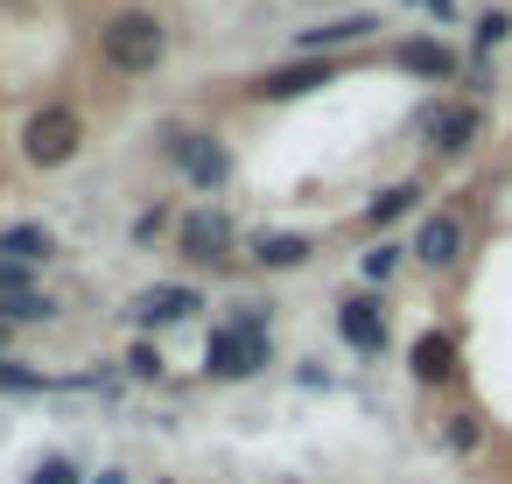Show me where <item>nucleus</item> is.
Returning <instances> with one entry per match:
<instances>
[{
  "label": "nucleus",
  "mask_w": 512,
  "mask_h": 484,
  "mask_svg": "<svg viewBox=\"0 0 512 484\" xmlns=\"http://www.w3.org/2000/svg\"><path fill=\"white\" fill-rule=\"evenodd\" d=\"M99 50H106V64H113V71H155V64H162V50H169V36H162V22H155V15H120V22H106Z\"/></svg>",
  "instance_id": "1"
},
{
  "label": "nucleus",
  "mask_w": 512,
  "mask_h": 484,
  "mask_svg": "<svg viewBox=\"0 0 512 484\" xmlns=\"http://www.w3.org/2000/svg\"><path fill=\"white\" fill-rule=\"evenodd\" d=\"M22 148H29V162H43V169L71 162V155H78V113H71V106H43V113L29 120V134H22Z\"/></svg>",
  "instance_id": "2"
},
{
  "label": "nucleus",
  "mask_w": 512,
  "mask_h": 484,
  "mask_svg": "<svg viewBox=\"0 0 512 484\" xmlns=\"http://www.w3.org/2000/svg\"><path fill=\"white\" fill-rule=\"evenodd\" d=\"M204 365H211V379H246V372H260L267 365V337L260 330H211V344H204Z\"/></svg>",
  "instance_id": "3"
},
{
  "label": "nucleus",
  "mask_w": 512,
  "mask_h": 484,
  "mask_svg": "<svg viewBox=\"0 0 512 484\" xmlns=\"http://www.w3.org/2000/svg\"><path fill=\"white\" fill-rule=\"evenodd\" d=\"M169 148H176V162H183V176H190L197 190H218V183H225V169H232V155H225L211 134H176Z\"/></svg>",
  "instance_id": "4"
},
{
  "label": "nucleus",
  "mask_w": 512,
  "mask_h": 484,
  "mask_svg": "<svg viewBox=\"0 0 512 484\" xmlns=\"http://www.w3.org/2000/svg\"><path fill=\"white\" fill-rule=\"evenodd\" d=\"M232 246V218L225 211H197V218H183V253L190 260H218Z\"/></svg>",
  "instance_id": "5"
},
{
  "label": "nucleus",
  "mask_w": 512,
  "mask_h": 484,
  "mask_svg": "<svg viewBox=\"0 0 512 484\" xmlns=\"http://www.w3.org/2000/svg\"><path fill=\"white\" fill-rule=\"evenodd\" d=\"M337 330H344V344H358V351H379L386 344V316H379V302H344L337 309Z\"/></svg>",
  "instance_id": "6"
},
{
  "label": "nucleus",
  "mask_w": 512,
  "mask_h": 484,
  "mask_svg": "<svg viewBox=\"0 0 512 484\" xmlns=\"http://www.w3.org/2000/svg\"><path fill=\"white\" fill-rule=\"evenodd\" d=\"M421 127H428L435 148H470L477 141V106H435Z\"/></svg>",
  "instance_id": "7"
},
{
  "label": "nucleus",
  "mask_w": 512,
  "mask_h": 484,
  "mask_svg": "<svg viewBox=\"0 0 512 484\" xmlns=\"http://www.w3.org/2000/svg\"><path fill=\"white\" fill-rule=\"evenodd\" d=\"M414 379H428V386L456 379V337H442V330L414 337Z\"/></svg>",
  "instance_id": "8"
},
{
  "label": "nucleus",
  "mask_w": 512,
  "mask_h": 484,
  "mask_svg": "<svg viewBox=\"0 0 512 484\" xmlns=\"http://www.w3.org/2000/svg\"><path fill=\"white\" fill-rule=\"evenodd\" d=\"M316 85H330V64H295V71H267L253 92L260 99H302V92H316Z\"/></svg>",
  "instance_id": "9"
},
{
  "label": "nucleus",
  "mask_w": 512,
  "mask_h": 484,
  "mask_svg": "<svg viewBox=\"0 0 512 484\" xmlns=\"http://www.w3.org/2000/svg\"><path fill=\"white\" fill-rule=\"evenodd\" d=\"M414 253H421L428 267H449V260L463 253V225H456V218H428V225L414 232Z\"/></svg>",
  "instance_id": "10"
},
{
  "label": "nucleus",
  "mask_w": 512,
  "mask_h": 484,
  "mask_svg": "<svg viewBox=\"0 0 512 484\" xmlns=\"http://www.w3.org/2000/svg\"><path fill=\"white\" fill-rule=\"evenodd\" d=\"M190 309H204V302H197V288H148V295L134 302V316H141V323H183Z\"/></svg>",
  "instance_id": "11"
},
{
  "label": "nucleus",
  "mask_w": 512,
  "mask_h": 484,
  "mask_svg": "<svg viewBox=\"0 0 512 484\" xmlns=\"http://www.w3.org/2000/svg\"><path fill=\"white\" fill-rule=\"evenodd\" d=\"M379 22L372 15H344V22H323V29H302V50H337V43H358V36H372Z\"/></svg>",
  "instance_id": "12"
},
{
  "label": "nucleus",
  "mask_w": 512,
  "mask_h": 484,
  "mask_svg": "<svg viewBox=\"0 0 512 484\" xmlns=\"http://www.w3.org/2000/svg\"><path fill=\"white\" fill-rule=\"evenodd\" d=\"M400 71H414V78H449L456 57H449L442 43H421V36H414V43H400Z\"/></svg>",
  "instance_id": "13"
},
{
  "label": "nucleus",
  "mask_w": 512,
  "mask_h": 484,
  "mask_svg": "<svg viewBox=\"0 0 512 484\" xmlns=\"http://www.w3.org/2000/svg\"><path fill=\"white\" fill-rule=\"evenodd\" d=\"M0 253L22 260V267H36V260L50 253V232H43V225H8V232H0Z\"/></svg>",
  "instance_id": "14"
},
{
  "label": "nucleus",
  "mask_w": 512,
  "mask_h": 484,
  "mask_svg": "<svg viewBox=\"0 0 512 484\" xmlns=\"http://www.w3.org/2000/svg\"><path fill=\"white\" fill-rule=\"evenodd\" d=\"M302 260H309V239H295V232L260 239V267H302Z\"/></svg>",
  "instance_id": "15"
},
{
  "label": "nucleus",
  "mask_w": 512,
  "mask_h": 484,
  "mask_svg": "<svg viewBox=\"0 0 512 484\" xmlns=\"http://www.w3.org/2000/svg\"><path fill=\"white\" fill-rule=\"evenodd\" d=\"M414 197H421V190H414V183H400V190H379V197H372V211H365V218H372V225H386V218H400V211H407V204H414Z\"/></svg>",
  "instance_id": "16"
},
{
  "label": "nucleus",
  "mask_w": 512,
  "mask_h": 484,
  "mask_svg": "<svg viewBox=\"0 0 512 484\" xmlns=\"http://www.w3.org/2000/svg\"><path fill=\"white\" fill-rule=\"evenodd\" d=\"M0 316H8V323H43L50 302H43V295H8V309H0Z\"/></svg>",
  "instance_id": "17"
},
{
  "label": "nucleus",
  "mask_w": 512,
  "mask_h": 484,
  "mask_svg": "<svg viewBox=\"0 0 512 484\" xmlns=\"http://www.w3.org/2000/svg\"><path fill=\"white\" fill-rule=\"evenodd\" d=\"M29 484H78V463H71V456H43Z\"/></svg>",
  "instance_id": "18"
},
{
  "label": "nucleus",
  "mask_w": 512,
  "mask_h": 484,
  "mask_svg": "<svg viewBox=\"0 0 512 484\" xmlns=\"http://www.w3.org/2000/svg\"><path fill=\"white\" fill-rule=\"evenodd\" d=\"M0 386H8V393H43L50 379H43V372H29V365H0Z\"/></svg>",
  "instance_id": "19"
},
{
  "label": "nucleus",
  "mask_w": 512,
  "mask_h": 484,
  "mask_svg": "<svg viewBox=\"0 0 512 484\" xmlns=\"http://www.w3.org/2000/svg\"><path fill=\"white\" fill-rule=\"evenodd\" d=\"M477 442H484L477 414H449V449H477Z\"/></svg>",
  "instance_id": "20"
},
{
  "label": "nucleus",
  "mask_w": 512,
  "mask_h": 484,
  "mask_svg": "<svg viewBox=\"0 0 512 484\" xmlns=\"http://www.w3.org/2000/svg\"><path fill=\"white\" fill-rule=\"evenodd\" d=\"M505 36H512V15H484L477 22V50H498Z\"/></svg>",
  "instance_id": "21"
},
{
  "label": "nucleus",
  "mask_w": 512,
  "mask_h": 484,
  "mask_svg": "<svg viewBox=\"0 0 512 484\" xmlns=\"http://www.w3.org/2000/svg\"><path fill=\"white\" fill-rule=\"evenodd\" d=\"M393 267H400V246H372L365 253V281H386Z\"/></svg>",
  "instance_id": "22"
},
{
  "label": "nucleus",
  "mask_w": 512,
  "mask_h": 484,
  "mask_svg": "<svg viewBox=\"0 0 512 484\" xmlns=\"http://www.w3.org/2000/svg\"><path fill=\"white\" fill-rule=\"evenodd\" d=\"M0 295H29V267L22 260H0Z\"/></svg>",
  "instance_id": "23"
},
{
  "label": "nucleus",
  "mask_w": 512,
  "mask_h": 484,
  "mask_svg": "<svg viewBox=\"0 0 512 484\" xmlns=\"http://www.w3.org/2000/svg\"><path fill=\"white\" fill-rule=\"evenodd\" d=\"M127 372H141V379H155V372H162V351H155V344H134V358H127Z\"/></svg>",
  "instance_id": "24"
},
{
  "label": "nucleus",
  "mask_w": 512,
  "mask_h": 484,
  "mask_svg": "<svg viewBox=\"0 0 512 484\" xmlns=\"http://www.w3.org/2000/svg\"><path fill=\"white\" fill-rule=\"evenodd\" d=\"M99 484H127V477H120V470H99Z\"/></svg>",
  "instance_id": "25"
}]
</instances>
